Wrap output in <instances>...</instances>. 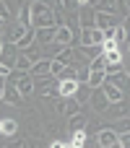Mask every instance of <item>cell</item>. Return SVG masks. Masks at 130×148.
<instances>
[{
  "label": "cell",
  "mask_w": 130,
  "mask_h": 148,
  "mask_svg": "<svg viewBox=\"0 0 130 148\" xmlns=\"http://www.w3.org/2000/svg\"><path fill=\"white\" fill-rule=\"evenodd\" d=\"M99 10H107V13H115V0H102V8Z\"/></svg>",
  "instance_id": "83f0119b"
},
{
  "label": "cell",
  "mask_w": 130,
  "mask_h": 148,
  "mask_svg": "<svg viewBox=\"0 0 130 148\" xmlns=\"http://www.w3.org/2000/svg\"><path fill=\"white\" fill-rule=\"evenodd\" d=\"M3 23H5V21H3V18H0V29H3Z\"/></svg>",
  "instance_id": "e575fe53"
},
{
  "label": "cell",
  "mask_w": 130,
  "mask_h": 148,
  "mask_svg": "<svg viewBox=\"0 0 130 148\" xmlns=\"http://www.w3.org/2000/svg\"><path fill=\"white\" fill-rule=\"evenodd\" d=\"M76 3H78L81 8H83V5H89V0H76Z\"/></svg>",
  "instance_id": "d6a6232c"
},
{
  "label": "cell",
  "mask_w": 130,
  "mask_h": 148,
  "mask_svg": "<svg viewBox=\"0 0 130 148\" xmlns=\"http://www.w3.org/2000/svg\"><path fill=\"white\" fill-rule=\"evenodd\" d=\"M122 31H125V39H130V18L125 21V26H122Z\"/></svg>",
  "instance_id": "1f68e13d"
},
{
  "label": "cell",
  "mask_w": 130,
  "mask_h": 148,
  "mask_svg": "<svg viewBox=\"0 0 130 148\" xmlns=\"http://www.w3.org/2000/svg\"><path fill=\"white\" fill-rule=\"evenodd\" d=\"M89 73H91V70H89V65H83V68L78 70V81H81V83H86V81H89Z\"/></svg>",
  "instance_id": "4316f807"
},
{
  "label": "cell",
  "mask_w": 130,
  "mask_h": 148,
  "mask_svg": "<svg viewBox=\"0 0 130 148\" xmlns=\"http://www.w3.org/2000/svg\"><path fill=\"white\" fill-rule=\"evenodd\" d=\"M31 26L34 29H42V26H60L55 10L47 5V0H36L31 3Z\"/></svg>",
  "instance_id": "6da1fadb"
},
{
  "label": "cell",
  "mask_w": 130,
  "mask_h": 148,
  "mask_svg": "<svg viewBox=\"0 0 130 148\" xmlns=\"http://www.w3.org/2000/svg\"><path fill=\"white\" fill-rule=\"evenodd\" d=\"M18 47L16 44H3V49H0V62L5 65V68H10V70H16V60H18Z\"/></svg>",
  "instance_id": "3957f363"
},
{
  "label": "cell",
  "mask_w": 130,
  "mask_h": 148,
  "mask_svg": "<svg viewBox=\"0 0 130 148\" xmlns=\"http://www.w3.org/2000/svg\"><path fill=\"white\" fill-rule=\"evenodd\" d=\"M117 146L130 148V130H125V133H120V135H117Z\"/></svg>",
  "instance_id": "d4e9b609"
},
{
  "label": "cell",
  "mask_w": 130,
  "mask_h": 148,
  "mask_svg": "<svg viewBox=\"0 0 130 148\" xmlns=\"http://www.w3.org/2000/svg\"><path fill=\"white\" fill-rule=\"evenodd\" d=\"M104 68H107V57H104V52L96 55V57L89 62V70H104Z\"/></svg>",
  "instance_id": "ac0fdd59"
},
{
  "label": "cell",
  "mask_w": 130,
  "mask_h": 148,
  "mask_svg": "<svg viewBox=\"0 0 130 148\" xmlns=\"http://www.w3.org/2000/svg\"><path fill=\"white\" fill-rule=\"evenodd\" d=\"M0 49H3V42H0Z\"/></svg>",
  "instance_id": "8d00e7d4"
},
{
  "label": "cell",
  "mask_w": 130,
  "mask_h": 148,
  "mask_svg": "<svg viewBox=\"0 0 130 148\" xmlns=\"http://www.w3.org/2000/svg\"><path fill=\"white\" fill-rule=\"evenodd\" d=\"M16 130H18V122L16 120H3L0 122V133L3 135H16Z\"/></svg>",
  "instance_id": "e0dca14e"
},
{
  "label": "cell",
  "mask_w": 130,
  "mask_h": 148,
  "mask_svg": "<svg viewBox=\"0 0 130 148\" xmlns=\"http://www.w3.org/2000/svg\"><path fill=\"white\" fill-rule=\"evenodd\" d=\"M3 99H5L8 104H13V107H21V94H18V88H16L13 83H5V88H3Z\"/></svg>",
  "instance_id": "8fae6325"
},
{
  "label": "cell",
  "mask_w": 130,
  "mask_h": 148,
  "mask_svg": "<svg viewBox=\"0 0 130 148\" xmlns=\"http://www.w3.org/2000/svg\"><path fill=\"white\" fill-rule=\"evenodd\" d=\"M115 31H117V26H109V29H104V39H115Z\"/></svg>",
  "instance_id": "f546056e"
},
{
  "label": "cell",
  "mask_w": 130,
  "mask_h": 148,
  "mask_svg": "<svg viewBox=\"0 0 130 148\" xmlns=\"http://www.w3.org/2000/svg\"><path fill=\"white\" fill-rule=\"evenodd\" d=\"M31 75H36V78H42V75H52V57H42V60H34V65H31V70H29Z\"/></svg>",
  "instance_id": "5b68a950"
},
{
  "label": "cell",
  "mask_w": 130,
  "mask_h": 148,
  "mask_svg": "<svg viewBox=\"0 0 130 148\" xmlns=\"http://www.w3.org/2000/svg\"><path fill=\"white\" fill-rule=\"evenodd\" d=\"M57 65H73V47L68 44V47H60V52L52 57Z\"/></svg>",
  "instance_id": "7c38bea8"
},
{
  "label": "cell",
  "mask_w": 130,
  "mask_h": 148,
  "mask_svg": "<svg viewBox=\"0 0 130 148\" xmlns=\"http://www.w3.org/2000/svg\"><path fill=\"white\" fill-rule=\"evenodd\" d=\"M18 21H21V26H29V23H31V5H23V8H21Z\"/></svg>",
  "instance_id": "44dd1931"
},
{
  "label": "cell",
  "mask_w": 130,
  "mask_h": 148,
  "mask_svg": "<svg viewBox=\"0 0 130 148\" xmlns=\"http://www.w3.org/2000/svg\"><path fill=\"white\" fill-rule=\"evenodd\" d=\"M55 44H60V47H68V44H73V31L65 26V23H60L57 29H55V39H52Z\"/></svg>",
  "instance_id": "ba28073f"
},
{
  "label": "cell",
  "mask_w": 130,
  "mask_h": 148,
  "mask_svg": "<svg viewBox=\"0 0 130 148\" xmlns=\"http://www.w3.org/2000/svg\"><path fill=\"white\" fill-rule=\"evenodd\" d=\"M104 57H107V62H122V52L115 47V49H104Z\"/></svg>",
  "instance_id": "7402d4cb"
},
{
  "label": "cell",
  "mask_w": 130,
  "mask_h": 148,
  "mask_svg": "<svg viewBox=\"0 0 130 148\" xmlns=\"http://www.w3.org/2000/svg\"><path fill=\"white\" fill-rule=\"evenodd\" d=\"M8 75H10V68H5V65L0 62V78H8Z\"/></svg>",
  "instance_id": "4dcf8cb0"
},
{
  "label": "cell",
  "mask_w": 130,
  "mask_h": 148,
  "mask_svg": "<svg viewBox=\"0 0 130 148\" xmlns=\"http://www.w3.org/2000/svg\"><path fill=\"white\" fill-rule=\"evenodd\" d=\"M104 73H107V75H115V73H122V62H107Z\"/></svg>",
  "instance_id": "cb8c5ba5"
},
{
  "label": "cell",
  "mask_w": 130,
  "mask_h": 148,
  "mask_svg": "<svg viewBox=\"0 0 130 148\" xmlns=\"http://www.w3.org/2000/svg\"><path fill=\"white\" fill-rule=\"evenodd\" d=\"M0 18H3V21H8V18H10V10H8V5H5L3 0H0Z\"/></svg>",
  "instance_id": "f1b7e54d"
},
{
  "label": "cell",
  "mask_w": 130,
  "mask_h": 148,
  "mask_svg": "<svg viewBox=\"0 0 130 148\" xmlns=\"http://www.w3.org/2000/svg\"><path fill=\"white\" fill-rule=\"evenodd\" d=\"M86 143V133L83 130H73V138H70V148H81Z\"/></svg>",
  "instance_id": "ffe728a7"
},
{
  "label": "cell",
  "mask_w": 130,
  "mask_h": 148,
  "mask_svg": "<svg viewBox=\"0 0 130 148\" xmlns=\"http://www.w3.org/2000/svg\"><path fill=\"white\" fill-rule=\"evenodd\" d=\"M57 78H60V81H70V78H78V70H76V65H65V68H60Z\"/></svg>",
  "instance_id": "2e32d148"
},
{
  "label": "cell",
  "mask_w": 130,
  "mask_h": 148,
  "mask_svg": "<svg viewBox=\"0 0 130 148\" xmlns=\"http://www.w3.org/2000/svg\"><path fill=\"white\" fill-rule=\"evenodd\" d=\"M78 86H81V81H78V78L57 81V94H60V96H76V94H78Z\"/></svg>",
  "instance_id": "9c48e42d"
},
{
  "label": "cell",
  "mask_w": 130,
  "mask_h": 148,
  "mask_svg": "<svg viewBox=\"0 0 130 148\" xmlns=\"http://www.w3.org/2000/svg\"><path fill=\"white\" fill-rule=\"evenodd\" d=\"M31 65H34V57L31 55H26V52H18V60H16V70H31Z\"/></svg>",
  "instance_id": "5bb4252c"
},
{
  "label": "cell",
  "mask_w": 130,
  "mask_h": 148,
  "mask_svg": "<svg viewBox=\"0 0 130 148\" xmlns=\"http://www.w3.org/2000/svg\"><path fill=\"white\" fill-rule=\"evenodd\" d=\"M8 83H13V86L18 88V94H21V96H29V94L34 91V75H31V73H26V70H18V73H13V70H10Z\"/></svg>",
  "instance_id": "7a4b0ae2"
},
{
  "label": "cell",
  "mask_w": 130,
  "mask_h": 148,
  "mask_svg": "<svg viewBox=\"0 0 130 148\" xmlns=\"http://www.w3.org/2000/svg\"><path fill=\"white\" fill-rule=\"evenodd\" d=\"M104 78H107V73H104V70H91V73H89V81H86V86L96 88V86H102V83H104Z\"/></svg>",
  "instance_id": "9a60e30c"
},
{
  "label": "cell",
  "mask_w": 130,
  "mask_h": 148,
  "mask_svg": "<svg viewBox=\"0 0 130 148\" xmlns=\"http://www.w3.org/2000/svg\"><path fill=\"white\" fill-rule=\"evenodd\" d=\"M83 125H86V117H83L81 112L70 114V130H83Z\"/></svg>",
  "instance_id": "d6986e66"
},
{
  "label": "cell",
  "mask_w": 130,
  "mask_h": 148,
  "mask_svg": "<svg viewBox=\"0 0 130 148\" xmlns=\"http://www.w3.org/2000/svg\"><path fill=\"white\" fill-rule=\"evenodd\" d=\"M117 18H115V13H104V10H94V26L96 29H109V26H117L115 23Z\"/></svg>",
  "instance_id": "8992f818"
},
{
  "label": "cell",
  "mask_w": 130,
  "mask_h": 148,
  "mask_svg": "<svg viewBox=\"0 0 130 148\" xmlns=\"http://www.w3.org/2000/svg\"><path fill=\"white\" fill-rule=\"evenodd\" d=\"M125 3H128V8H130V0H125Z\"/></svg>",
  "instance_id": "d590c367"
},
{
  "label": "cell",
  "mask_w": 130,
  "mask_h": 148,
  "mask_svg": "<svg viewBox=\"0 0 130 148\" xmlns=\"http://www.w3.org/2000/svg\"><path fill=\"white\" fill-rule=\"evenodd\" d=\"M89 104H91L96 112H107V109H109V99H107V94L102 91V86H96V88L91 91V96H89Z\"/></svg>",
  "instance_id": "277c9868"
},
{
  "label": "cell",
  "mask_w": 130,
  "mask_h": 148,
  "mask_svg": "<svg viewBox=\"0 0 130 148\" xmlns=\"http://www.w3.org/2000/svg\"><path fill=\"white\" fill-rule=\"evenodd\" d=\"M55 29H57V26H42V29H36V31H34V42L50 44V42L55 39Z\"/></svg>",
  "instance_id": "30bf717a"
},
{
  "label": "cell",
  "mask_w": 130,
  "mask_h": 148,
  "mask_svg": "<svg viewBox=\"0 0 130 148\" xmlns=\"http://www.w3.org/2000/svg\"><path fill=\"white\" fill-rule=\"evenodd\" d=\"M102 91L107 94L109 104H120V101H122V88H120V86H115V83H112V81H107V78H104V83H102Z\"/></svg>",
  "instance_id": "52a82bcc"
},
{
  "label": "cell",
  "mask_w": 130,
  "mask_h": 148,
  "mask_svg": "<svg viewBox=\"0 0 130 148\" xmlns=\"http://www.w3.org/2000/svg\"><path fill=\"white\" fill-rule=\"evenodd\" d=\"M125 75H128V78H130V62H128V68H125Z\"/></svg>",
  "instance_id": "836d02e7"
},
{
  "label": "cell",
  "mask_w": 130,
  "mask_h": 148,
  "mask_svg": "<svg viewBox=\"0 0 130 148\" xmlns=\"http://www.w3.org/2000/svg\"><path fill=\"white\" fill-rule=\"evenodd\" d=\"M83 49H86V55H89L91 60H94L96 55H102V52H104V49H102V44H83Z\"/></svg>",
  "instance_id": "603a6c76"
},
{
  "label": "cell",
  "mask_w": 130,
  "mask_h": 148,
  "mask_svg": "<svg viewBox=\"0 0 130 148\" xmlns=\"http://www.w3.org/2000/svg\"><path fill=\"white\" fill-rule=\"evenodd\" d=\"M65 112H68V117H70V114H76V112H81V109H78V101H76V99H70V101L65 104Z\"/></svg>",
  "instance_id": "484cf974"
},
{
  "label": "cell",
  "mask_w": 130,
  "mask_h": 148,
  "mask_svg": "<svg viewBox=\"0 0 130 148\" xmlns=\"http://www.w3.org/2000/svg\"><path fill=\"white\" fill-rule=\"evenodd\" d=\"M96 140H99V146L112 148V146H117V133H112V130H102V133L96 135Z\"/></svg>",
  "instance_id": "4fadbf2b"
}]
</instances>
